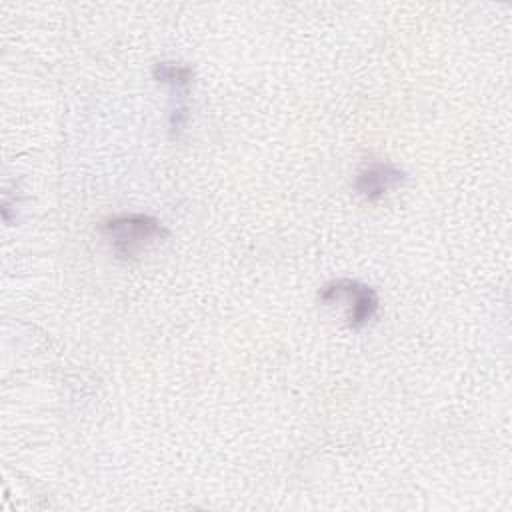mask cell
<instances>
[{
	"mask_svg": "<svg viewBox=\"0 0 512 512\" xmlns=\"http://www.w3.org/2000/svg\"><path fill=\"white\" fill-rule=\"evenodd\" d=\"M106 236L118 256H134L144 244L164 238L166 228L148 214H120L104 224Z\"/></svg>",
	"mask_w": 512,
	"mask_h": 512,
	"instance_id": "cell-1",
	"label": "cell"
},
{
	"mask_svg": "<svg viewBox=\"0 0 512 512\" xmlns=\"http://www.w3.org/2000/svg\"><path fill=\"white\" fill-rule=\"evenodd\" d=\"M318 298L324 304L346 300L348 302L346 320H348L350 328H354V330L368 324L374 318L376 310H378L376 292L370 286H366L362 282H356V280H348V278L334 280V282L326 284L320 290Z\"/></svg>",
	"mask_w": 512,
	"mask_h": 512,
	"instance_id": "cell-2",
	"label": "cell"
},
{
	"mask_svg": "<svg viewBox=\"0 0 512 512\" xmlns=\"http://www.w3.org/2000/svg\"><path fill=\"white\" fill-rule=\"evenodd\" d=\"M402 180H404V172L400 168H396L394 164L376 162L358 174L354 188L366 200H378L390 190H394L396 186H400Z\"/></svg>",
	"mask_w": 512,
	"mask_h": 512,
	"instance_id": "cell-3",
	"label": "cell"
},
{
	"mask_svg": "<svg viewBox=\"0 0 512 512\" xmlns=\"http://www.w3.org/2000/svg\"><path fill=\"white\" fill-rule=\"evenodd\" d=\"M154 76H156V80H160L164 84H172L174 88H182V86L190 84L192 70L188 66L172 64V62H160L154 68Z\"/></svg>",
	"mask_w": 512,
	"mask_h": 512,
	"instance_id": "cell-4",
	"label": "cell"
}]
</instances>
